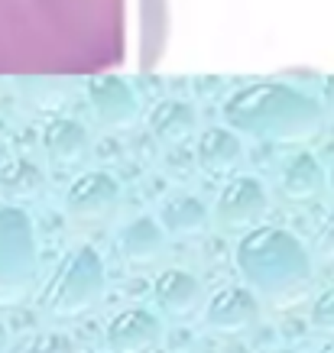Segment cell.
I'll return each instance as SVG.
<instances>
[{"label":"cell","mask_w":334,"mask_h":353,"mask_svg":"<svg viewBox=\"0 0 334 353\" xmlns=\"http://www.w3.org/2000/svg\"><path fill=\"white\" fill-rule=\"evenodd\" d=\"M36 230L20 204H0V308L20 305L36 282Z\"/></svg>","instance_id":"cell-5"},{"label":"cell","mask_w":334,"mask_h":353,"mask_svg":"<svg viewBox=\"0 0 334 353\" xmlns=\"http://www.w3.org/2000/svg\"><path fill=\"white\" fill-rule=\"evenodd\" d=\"M205 324L215 334H244L259 321V295L250 285H221L205 301Z\"/></svg>","instance_id":"cell-8"},{"label":"cell","mask_w":334,"mask_h":353,"mask_svg":"<svg viewBox=\"0 0 334 353\" xmlns=\"http://www.w3.org/2000/svg\"><path fill=\"white\" fill-rule=\"evenodd\" d=\"M227 123L257 139L302 143L322 127V114L312 101L282 88H253L227 104Z\"/></svg>","instance_id":"cell-3"},{"label":"cell","mask_w":334,"mask_h":353,"mask_svg":"<svg viewBox=\"0 0 334 353\" xmlns=\"http://www.w3.org/2000/svg\"><path fill=\"white\" fill-rule=\"evenodd\" d=\"M46 188V175L39 165L30 159H13L0 169V194L7 204H26L36 201Z\"/></svg>","instance_id":"cell-16"},{"label":"cell","mask_w":334,"mask_h":353,"mask_svg":"<svg viewBox=\"0 0 334 353\" xmlns=\"http://www.w3.org/2000/svg\"><path fill=\"white\" fill-rule=\"evenodd\" d=\"M266 211H270V192H266V185L259 182V179H253V175H230L224 182V188L217 192L211 221L221 230L247 234V230L259 227Z\"/></svg>","instance_id":"cell-6"},{"label":"cell","mask_w":334,"mask_h":353,"mask_svg":"<svg viewBox=\"0 0 334 353\" xmlns=\"http://www.w3.org/2000/svg\"><path fill=\"white\" fill-rule=\"evenodd\" d=\"M26 353H75V343H72V337H65L59 331H43L30 341Z\"/></svg>","instance_id":"cell-20"},{"label":"cell","mask_w":334,"mask_h":353,"mask_svg":"<svg viewBox=\"0 0 334 353\" xmlns=\"http://www.w3.org/2000/svg\"><path fill=\"white\" fill-rule=\"evenodd\" d=\"M162 343V321L146 308H127L108 324L110 353H153Z\"/></svg>","instance_id":"cell-9"},{"label":"cell","mask_w":334,"mask_h":353,"mask_svg":"<svg viewBox=\"0 0 334 353\" xmlns=\"http://www.w3.org/2000/svg\"><path fill=\"white\" fill-rule=\"evenodd\" d=\"M43 146H46V156H49L52 165L72 169V165H78V162L85 159L88 133H85V127H78L72 120H55V123L46 127Z\"/></svg>","instance_id":"cell-14"},{"label":"cell","mask_w":334,"mask_h":353,"mask_svg":"<svg viewBox=\"0 0 334 353\" xmlns=\"http://www.w3.org/2000/svg\"><path fill=\"white\" fill-rule=\"evenodd\" d=\"M117 250L130 266H150L166 250V230H162V224L156 217H133L120 230Z\"/></svg>","instance_id":"cell-12"},{"label":"cell","mask_w":334,"mask_h":353,"mask_svg":"<svg viewBox=\"0 0 334 353\" xmlns=\"http://www.w3.org/2000/svg\"><path fill=\"white\" fill-rule=\"evenodd\" d=\"M159 224L173 236H202L211 224V211L195 194H175L159 208Z\"/></svg>","instance_id":"cell-13"},{"label":"cell","mask_w":334,"mask_h":353,"mask_svg":"<svg viewBox=\"0 0 334 353\" xmlns=\"http://www.w3.org/2000/svg\"><path fill=\"white\" fill-rule=\"evenodd\" d=\"M237 269L244 282L276 308L295 305L315 279L312 253L282 227H253L237 243Z\"/></svg>","instance_id":"cell-2"},{"label":"cell","mask_w":334,"mask_h":353,"mask_svg":"<svg viewBox=\"0 0 334 353\" xmlns=\"http://www.w3.org/2000/svg\"><path fill=\"white\" fill-rule=\"evenodd\" d=\"M7 341H10V337H7V327H3V321H0V353L7 350Z\"/></svg>","instance_id":"cell-22"},{"label":"cell","mask_w":334,"mask_h":353,"mask_svg":"<svg viewBox=\"0 0 334 353\" xmlns=\"http://www.w3.org/2000/svg\"><path fill=\"white\" fill-rule=\"evenodd\" d=\"M192 130H195V117L192 110L182 108V104H162L153 114V133L162 143H182V139L192 137Z\"/></svg>","instance_id":"cell-18"},{"label":"cell","mask_w":334,"mask_h":353,"mask_svg":"<svg viewBox=\"0 0 334 353\" xmlns=\"http://www.w3.org/2000/svg\"><path fill=\"white\" fill-rule=\"evenodd\" d=\"M153 299H156L162 314L175 318V321L195 318L198 311L205 308V289H202V282L192 272H185V269H166L153 282Z\"/></svg>","instance_id":"cell-10"},{"label":"cell","mask_w":334,"mask_h":353,"mask_svg":"<svg viewBox=\"0 0 334 353\" xmlns=\"http://www.w3.org/2000/svg\"><path fill=\"white\" fill-rule=\"evenodd\" d=\"M124 192L110 172H81L65 192V214L81 227H101L120 211Z\"/></svg>","instance_id":"cell-7"},{"label":"cell","mask_w":334,"mask_h":353,"mask_svg":"<svg viewBox=\"0 0 334 353\" xmlns=\"http://www.w3.org/2000/svg\"><path fill=\"white\" fill-rule=\"evenodd\" d=\"M312 327L322 334H334V285H328V289L315 299L312 305Z\"/></svg>","instance_id":"cell-19"},{"label":"cell","mask_w":334,"mask_h":353,"mask_svg":"<svg viewBox=\"0 0 334 353\" xmlns=\"http://www.w3.org/2000/svg\"><path fill=\"white\" fill-rule=\"evenodd\" d=\"M318 353H334V341H328V343H324V347H322V350H318Z\"/></svg>","instance_id":"cell-23"},{"label":"cell","mask_w":334,"mask_h":353,"mask_svg":"<svg viewBox=\"0 0 334 353\" xmlns=\"http://www.w3.org/2000/svg\"><path fill=\"white\" fill-rule=\"evenodd\" d=\"M324 188H328V175H324V165L308 152H299L292 156L279 172V192L286 201L292 204H305L322 198Z\"/></svg>","instance_id":"cell-11"},{"label":"cell","mask_w":334,"mask_h":353,"mask_svg":"<svg viewBox=\"0 0 334 353\" xmlns=\"http://www.w3.org/2000/svg\"><path fill=\"white\" fill-rule=\"evenodd\" d=\"M95 104H97L101 120H104L108 127H114V130L130 127V123H133V117H137V108H133L130 94L120 85H114V81L95 88Z\"/></svg>","instance_id":"cell-17"},{"label":"cell","mask_w":334,"mask_h":353,"mask_svg":"<svg viewBox=\"0 0 334 353\" xmlns=\"http://www.w3.org/2000/svg\"><path fill=\"white\" fill-rule=\"evenodd\" d=\"M198 162L208 175H230L244 162V146H240L237 133L208 130L198 143Z\"/></svg>","instance_id":"cell-15"},{"label":"cell","mask_w":334,"mask_h":353,"mask_svg":"<svg viewBox=\"0 0 334 353\" xmlns=\"http://www.w3.org/2000/svg\"><path fill=\"white\" fill-rule=\"evenodd\" d=\"M120 55V0H0V72H55Z\"/></svg>","instance_id":"cell-1"},{"label":"cell","mask_w":334,"mask_h":353,"mask_svg":"<svg viewBox=\"0 0 334 353\" xmlns=\"http://www.w3.org/2000/svg\"><path fill=\"white\" fill-rule=\"evenodd\" d=\"M276 353H295V350H276Z\"/></svg>","instance_id":"cell-24"},{"label":"cell","mask_w":334,"mask_h":353,"mask_svg":"<svg viewBox=\"0 0 334 353\" xmlns=\"http://www.w3.org/2000/svg\"><path fill=\"white\" fill-rule=\"evenodd\" d=\"M104 289H108L104 259L97 256L95 246H75L59 259V266L43 285L39 308L52 318H78L95 308Z\"/></svg>","instance_id":"cell-4"},{"label":"cell","mask_w":334,"mask_h":353,"mask_svg":"<svg viewBox=\"0 0 334 353\" xmlns=\"http://www.w3.org/2000/svg\"><path fill=\"white\" fill-rule=\"evenodd\" d=\"M315 253L322 259H334V211L328 214V221H324L318 236H315Z\"/></svg>","instance_id":"cell-21"}]
</instances>
